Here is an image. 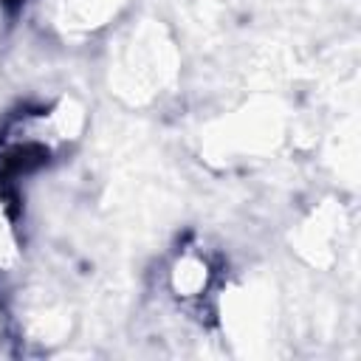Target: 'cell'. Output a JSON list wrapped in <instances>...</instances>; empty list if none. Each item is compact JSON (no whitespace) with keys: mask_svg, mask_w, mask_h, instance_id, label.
Segmentation results:
<instances>
[{"mask_svg":"<svg viewBox=\"0 0 361 361\" xmlns=\"http://www.w3.org/2000/svg\"><path fill=\"white\" fill-rule=\"evenodd\" d=\"M166 290L183 307H203L217 290V265L206 248L183 245L166 265Z\"/></svg>","mask_w":361,"mask_h":361,"instance_id":"1","label":"cell"},{"mask_svg":"<svg viewBox=\"0 0 361 361\" xmlns=\"http://www.w3.org/2000/svg\"><path fill=\"white\" fill-rule=\"evenodd\" d=\"M121 0H54L59 20L71 28H99L110 17H116V6Z\"/></svg>","mask_w":361,"mask_h":361,"instance_id":"2","label":"cell"}]
</instances>
